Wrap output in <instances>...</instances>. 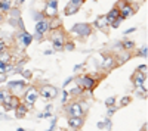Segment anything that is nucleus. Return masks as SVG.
I'll return each mask as SVG.
<instances>
[{
  "label": "nucleus",
  "mask_w": 148,
  "mask_h": 131,
  "mask_svg": "<svg viewBox=\"0 0 148 131\" xmlns=\"http://www.w3.org/2000/svg\"><path fill=\"white\" fill-rule=\"evenodd\" d=\"M73 32L80 35V37H89L90 32H92V28L89 24H76V25L73 27Z\"/></svg>",
  "instance_id": "nucleus-1"
},
{
  "label": "nucleus",
  "mask_w": 148,
  "mask_h": 131,
  "mask_svg": "<svg viewBox=\"0 0 148 131\" xmlns=\"http://www.w3.org/2000/svg\"><path fill=\"white\" fill-rule=\"evenodd\" d=\"M39 99V91H37V88L36 87H28L27 88V91H25V94H24V100L27 102V105H34L36 103V100Z\"/></svg>",
  "instance_id": "nucleus-2"
},
{
  "label": "nucleus",
  "mask_w": 148,
  "mask_h": 131,
  "mask_svg": "<svg viewBox=\"0 0 148 131\" xmlns=\"http://www.w3.org/2000/svg\"><path fill=\"white\" fill-rule=\"evenodd\" d=\"M58 15V0H49L45 7V16L53 18Z\"/></svg>",
  "instance_id": "nucleus-3"
},
{
  "label": "nucleus",
  "mask_w": 148,
  "mask_h": 131,
  "mask_svg": "<svg viewBox=\"0 0 148 131\" xmlns=\"http://www.w3.org/2000/svg\"><path fill=\"white\" fill-rule=\"evenodd\" d=\"M39 94L45 99H55L56 94H58V90L53 87V86H43L39 91Z\"/></svg>",
  "instance_id": "nucleus-4"
},
{
  "label": "nucleus",
  "mask_w": 148,
  "mask_h": 131,
  "mask_svg": "<svg viewBox=\"0 0 148 131\" xmlns=\"http://www.w3.org/2000/svg\"><path fill=\"white\" fill-rule=\"evenodd\" d=\"M76 81H77V84L84 90V88H89V90H92L93 87H95V84H96V82H95V80L93 78H90V77H77L76 78Z\"/></svg>",
  "instance_id": "nucleus-5"
},
{
  "label": "nucleus",
  "mask_w": 148,
  "mask_h": 131,
  "mask_svg": "<svg viewBox=\"0 0 148 131\" xmlns=\"http://www.w3.org/2000/svg\"><path fill=\"white\" fill-rule=\"evenodd\" d=\"M31 41H33V35L28 34L25 30H22V31L18 34V43H19L21 47H27Z\"/></svg>",
  "instance_id": "nucleus-6"
},
{
  "label": "nucleus",
  "mask_w": 148,
  "mask_h": 131,
  "mask_svg": "<svg viewBox=\"0 0 148 131\" xmlns=\"http://www.w3.org/2000/svg\"><path fill=\"white\" fill-rule=\"evenodd\" d=\"M119 7H120V15H121V18L123 19H126V18H130L132 15H133V9L130 7V5H126L125 3V0H120V5H119Z\"/></svg>",
  "instance_id": "nucleus-7"
},
{
  "label": "nucleus",
  "mask_w": 148,
  "mask_h": 131,
  "mask_svg": "<svg viewBox=\"0 0 148 131\" xmlns=\"http://www.w3.org/2000/svg\"><path fill=\"white\" fill-rule=\"evenodd\" d=\"M47 30H49V21L47 19H40V21H37L36 22V34H40V35H43L45 32H47Z\"/></svg>",
  "instance_id": "nucleus-8"
},
{
  "label": "nucleus",
  "mask_w": 148,
  "mask_h": 131,
  "mask_svg": "<svg viewBox=\"0 0 148 131\" xmlns=\"http://www.w3.org/2000/svg\"><path fill=\"white\" fill-rule=\"evenodd\" d=\"M52 44H53V50H62L64 46V35L62 34H53L52 35Z\"/></svg>",
  "instance_id": "nucleus-9"
},
{
  "label": "nucleus",
  "mask_w": 148,
  "mask_h": 131,
  "mask_svg": "<svg viewBox=\"0 0 148 131\" xmlns=\"http://www.w3.org/2000/svg\"><path fill=\"white\" fill-rule=\"evenodd\" d=\"M68 113L70 116H83V109H82V105L80 103H73L68 106Z\"/></svg>",
  "instance_id": "nucleus-10"
},
{
  "label": "nucleus",
  "mask_w": 148,
  "mask_h": 131,
  "mask_svg": "<svg viewBox=\"0 0 148 131\" xmlns=\"http://www.w3.org/2000/svg\"><path fill=\"white\" fill-rule=\"evenodd\" d=\"M83 124H84L83 116H70V120H68V125L71 128H80Z\"/></svg>",
  "instance_id": "nucleus-11"
},
{
  "label": "nucleus",
  "mask_w": 148,
  "mask_h": 131,
  "mask_svg": "<svg viewBox=\"0 0 148 131\" xmlns=\"http://www.w3.org/2000/svg\"><path fill=\"white\" fill-rule=\"evenodd\" d=\"M93 25H95L96 28H99V30H104L107 25H110V24H108V19H107V15L98 16V18L95 19V24H93Z\"/></svg>",
  "instance_id": "nucleus-12"
},
{
  "label": "nucleus",
  "mask_w": 148,
  "mask_h": 131,
  "mask_svg": "<svg viewBox=\"0 0 148 131\" xmlns=\"http://www.w3.org/2000/svg\"><path fill=\"white\" fill-rule=\"evenodd\" d=\"M145 80H147V75L145 74H142L141 71H138V74L133 77V82H135V87H141L144 82H145Z\"/></svg>",
  "instance_id": "nucleus-13"
},
{
  "label": "nucleus",
  "mask_w": 148,
  "mask_h": 131,
  "mask_svg": "<svg viewBox=\"0 0 148 131\" xmlns=\"http://www.w3.org/2000/svg\"><path fill=\"white\" fill-rule=\"evenodd\" d=\"M15 112H16V118H24V116L27 115V108L24 105L18 103V106L15 108Z\"/></svg>",
  "instance_id": "nucleus-14"
},
{
  "label": "nucleus",
  "mask_w": 148,
  "mask_h": 131,
  "mask_svg": "<svg viewBox=\"0 0 148 131\" xmlns=\"http://www.w3.org/2000/svg\"><path fill=\"white\" fill-rule=\"evenodd\" d=\"M120 15V12H119V9L117 7H114V9H111L110 12H108V14H107V19H108V24H111V22H113L117 16Z\"/></svg>",
  "instance_id": "nucleus-15"
},
{
  "label": "nucleus",
  "mask_w": 148,
  "mask_h": 131,
  "mask_svg": "<svg viewBox=\"0 0 148 131\" xmlns=\"http://www.w3.org/2000/svg\"><path fill=\"white\" fill-rule=\"evenodd\" d=\"M24 86H25V81H9L8 82V87L10 90H14V88H24Z\"/></svg>",
  "instance_id": "nucleus-16"
},
{
  "label": "nucleus",
  "mask_w": 148,
  "mask_h": 131,
  "mask_svg": "<svg viewBox=\"0 0 148 131\" xmlns=\"http://www.w3.org/2000/svg\"><path fill=\"white\" fill-rule=\"evenodd\" d=\"M80 7H77L76 5H73L71 2H68V5L65 6V15H74Z\"/></svg>",
  "instance_id": "nucleus-17"
},
{
  "label": "nucleus",
  "mask_w": 148,
  "mask_h": 131,
  "mask_svg": "<svg viewBox=\"0 0 148 131\" xmlns=\"http://www.w3.org/2000/svg\"><path fill=\"white\" fill-rule=\"evenodd\" d=\"M12 5H10V0H0V9H2L3 12H8L10 10Z\"/></svg>",
  "instance_id": "nucleus-18"
},
{
  "label": "nucleus",
  "mask_w": 148,
  "mask_h": 131,
  "mask_svg": "<svg viewBox=\"0 0 148 131\" xmlns=\"http://www.w3.org/2000/svg\"><path fill=\"white\" fill-rule=\"evenodd\" d=\"M114 66V61H113V57H107V59H104V62H102V68H105V69H111Z\"/></svg>",
  "instance_id": "nucleus-19"
},
{
  "label": "nucleus",
  "mask_w": 148,
  "mask_h": 131,
  "mask_svg": "<svg viewBox=\"0 0 148 131\" xmlns=\"http://www.w3.org/2000/svg\"><path fill=\"white\" fill-rule=\"evenodd\" d=\"M59 24H61V21H59L56 16H53V18H52V22H49V28H53V30H56V28L59 27Z\"/></svg>",
  "instance_id": "nucleus-20"
},
{
  "label": "nucleus",
  "mask_w": 148,
  "mask_h": 131,
  "mask_svg": "<svg viewBox=\"0 0 148 131\" xmlns=\"http://www.w3.org/2000/svg\"><path fill=\"white\" fill-rule=\"evenodd\" d=\"M121 21H123V18H121V15H119V16H117V18H116V19H114L113 22L110 24V25L113 27V28H119V25L121 24Z\"/></svg>",
  "instance_id": "nucleus-21"
},
{
  "label": "nucleus",
  "mask_w": 148,
  "mask_h": 131,
  "mask_svg": "<svg viewBox=\"0 0 148 131\" xmlns=\"http://www.w3.org/2000/svg\"><path fill=\"white\" fill-rule=\"evenodd\" d=\"M133 41H130V40H126V41H123V49L125 50H130V49H133Z\"/></svg>",
  "instance_id": "nucleus-22"
},
{
  "label": "nucleus",
  "mask_w": 148,
  "mask_h": 131,
  "mask_svg": "<svg viewBox=\"0 0 148 131\" xmlns=\"http://www.w3.org/2000/svg\"><path fill=\"white\" fill-rule=\"evenodd\" d=\"M98 128H107V130H110V128H111V122H110L108 120H107L105 122L101 121V122H98Z\"/></svg>",
  "instance_id": "nucleus-23"
},
{
  "label": "nucleus",
  "mask_w": 148,
  "mask_h": 131,
  "mask_svg": "<svg viewBox=\"0 0 148 131\" xmlns=\"http://www.w3.org/2000/svg\"><path fill=\"white\" fill-rule=\"evenodd\" d=\"M130 103V97L129 96H125L121 100H120V106H127Z\"/></svg>",
  "instance_id": "nucleus-24"
},
{
  "label": "nucleus",
  "mask_w": 148,
  "mask_h": 131,
  "mask_svg": "<svg viewBox=\"0 0 148 131\" xmlns=\"http://www.w3.org/2000/svg\"><path fill=\"white\" fill-rule=\"evenodd\" d=\"M80 93H83V88L79 86V87H76V88H73L68 94H80Z\"/></svg>",
  "instance_id": "nucleus-25"
},
{
  "label": "nucleus",
  "mask_w": 148,
  "mask_h": 131,
  "mask_svg": "<svg viewBox=\"0 0 148 131\" xmlns=\"http://www.w3.org/2000/svg\"><path fill=\"white\" fill-rule=\"evenodd\" d=\"M62 49H65V50L71 52V50H74V44H73V43H65V44L62 46Z\"/></svg>",
  "instance_id": "nucleus-26"
},
{
  "label": "nucleus",
  "mask_w": 148,
  "mask_h": 131,
  "mask_svg": "<svg viewBox=\"0 0 148 131\" xmlns=\"http://www.w3.org/2000/svg\"><path fill=\"white\" fill-rule=\"evenodd\" d=\"M21 75H22L24 78H27V80H30L33 74H31V71H22V72H21Z\"/></svg>",
  "instance_id": "nucleus-27"
},
{
  "label": "nucleus",
  "mask_w": 148,
  "mask_h": 131,
  "mask_svg": "<svg viewBox=\"0 0 148 131\" xmlns=\"http://www.w3.org/2000/svg\"><path fill=\"white\" fill-rule=\"evenodd\" d=\"M34 19H36V22L37 21H40V19H43L45 18V14H40V12H37V14H34V16H33Z\"/></svg>",
  "instance_id": "nucleus-28"
},
{
  "label": "nucleus",
  "mask_w": 148,
  "mask_h": 131,
  "mask_svg": "<svg viewBox=\"0 0 148 131\" xmlns=\"http://www.w3.org/2000/svg\"><path fill=\"white\" fill-rule=\"evenodd\" d=\"M138 56H142V57H144V59H145V57H147V46H145V47H144V49H141V50H139V52H138Z\"/></svg>",
  "instance_id": "nucleus-29"
},
{
  "label": "nucleus",
  "mask_w": 148,
  "mask_h": 131,
  "mask_svg": "<svg viewBox=\"0 0 148 131\" xmlns=\"http://www.w3.org/2000/svg\"><path fill=\"white\" fill-rule=\"evenodd\" d=\"M114 103H116V97H110V99L105 100V105L107 106H111V105H114Z\"/></svg>",
  "instance_id": "nucleus-30"
},
{
  "label": "nucleus",
  "mask_w": 148,
  "mask_h": 131,
  "mask_svg": "<svg viewBox=\"0 0 148 131\" xmlns=\"http://www.w3.org/2000/svg\"><path fill=\"white\" fill-rule=\"evenodd\" d=\"M116 111H117V108H114V106L111 105V106H110V109H108V116L114 115V113H116Z\"/></svg>",
  "instance_id": "nucleus-31"
},
{
  "label": "nucleus",
  "mask_w": 148,
  "mask_h": 131,
  "mask_svg": "<svg viewBox=\"0 0 148 131\" xmlns=\"http://www.w3.org/2000/svg\"><path fill=\"white\" fill-rule=\"evenodd\" d=\"M5 50H6V44H5V41L2 38H0V53H3Z\"/></svg>",
  "instance_id": "nucleus-32"
},
{
  "label": "nucleus",
  "mask_w": 148,
  "mask_h": 131,
  "mask_svg": "<svg viewBox=\"0 0 148 131\" xmlns=\"http://www.w3.org/2000/svg\"><path fill=\"white\" fill-rule=\"evenodd\" d=\"M70 2H71L73 5H76L77 7H80V6L83 5V0H70Z\"/></svg>",
  "instance_id": "nucleus-33"
},
{
  "label": "nucleus",
  "mask_w": 148,
  "mask_h": 131,
  "mask_svg": "<svg viewBox=\"0 0 148 131\" xmlns=\"http://www.w3.org/2000/svg\"><path fill=\"white\" fill-rule=\"evenodd\" d=\"M2 105H3V109H5V111H12V109H14L10 103H2Z\"/></svg>",
  "instance_id": "nucleus-34"
},
{
  "label": "nucleus",
  "mask_w": 148,
  "mask_h": 131,
  "mask_svg": "<svg viewBox=\"0 0 148 131\" xmlns=\"http://www.w3.org/2000/svg\"><path fill=\"white\" fill-rule=\"evenodd\" d=\"M6 90H0V102H3V99H5V96H6Z\"/></svg>",
  "instance_id": "nucleus-35"
},
{
  "label": "nucleus",
  "mask_w": 148,
  "mask_h": 131,
  "mask_svg": "<svg viewBox=\"0 0 148 131\" xmlns=\"http://www.w3.org/2000/svg\"><path fill=\"white\" fill-rule=\"evenodd\" d=\"M138 71H141L142 74H147V71H148V69H147V65H142V66H139V68H138Z\"/></svg>",
  "instance_id": "nucleus-36"
},
{
  "label": "nucleus",
  "mask_w": 148,
  "mask_h": 131,
  "mask_svg": "<svg viewBox=\"0 0 148 131\" xmlns=\"http://www.w3.org/2000/svg\"><path fill=\"white\" fill-rule=\"evenodd\" d=\"M67 99H68V91H64V93H62V103H65Z\"/></svg>",
  "instance_id": "nucleus-37"
},
{
  "label": "nucleus",
  "mask_w": 148,
  "mask_h": 131,
  "mask_svg": "<svg viewBox=\"0 0 148 131\" xmlns=\"http://www.w3.org/2000/svg\"><path fill=\"white\" fill-rule=\"evenodd\" d=\"M71 81H73V77H70V78H67V80H65V82H64V87H65L67 84H70V82H71Z\"/></svg>",
  "instance_id": "nucleus-38"
},
{
  "label": "nucleus",
  "mask_w": 148,
  "mask_h": 131,
  "mask_svg": "<svg viewBox=\"0 0 148 131\" xmlns=\"http://www.w3.org/2000/svg\"><path fill=\"white\" fill-rule=\"evenodd\" d=\"M80 68H83V63H80V65H76V66H74V71H79Z\"/></svg>",
  "instance_id": "nucleus-39"
},
{
  "label": "nucleus",
  "mask_w": 148,
  "mask_h": 131,
  "mask_svg": "<svg viewBox=\"0 0 148 131\" xmlns=\"http://www.w3.org/2000/svg\"><path fill=\"white\" fill-rule=\"evenodd\" d=\"M135 30H136V28H130V30H126V31H125V34H130V32H133Z\"/></svg>",
  "instance_id": "nucleus-40"
},
{
  "label": "nucleus",
  "mask_w": 148,
  "mask_h": 131,
  "mask_svg": "<svg viewBox=\"0 0 148 131\" xmlns=\"http://www.w3.org/2000/svg\"><path fill=\"white\" fill-rule=\"evenodd\" d=\"M5 80H6V74H3L2 77H0V82H3Z\"/></svg>",
  "instance_id": "nucleus-41"
},
{
  "label": "nucleus",
  "mask_w": 148,
  "mask_h": 131,
  "mask_svg": "<svg viewBox=\"0 0 148 131\" xmlns=\"http://www.w3.org/2000/svg\"><path fill=\"white\" fill-rule=\"evenodd\" d=\"M2 21H3V16H2V15H0V22H2Z\"/></svg>",
  "instance_id": "nucleus-42"
},
{
  "label": "nucleus",
  "mask_w": 148,
  "mask_h": 131,
  "mask_svg": "<svg viewBox=\"0 0 148 131\" xmlns=\"http://www.w3.org/2000/svg\"><path fill=\"white\" fill-rule=\"evenodd\" d=\"M24 2H25V0H21V3H24Z\"/></svg>",
  "instance_id": "nucleus-43"
}]
</instances>
